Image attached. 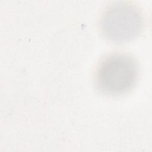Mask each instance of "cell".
Returning <instances> with one entry per match:
<instances>
[{
  "label": "cell",
  "mask_w": 152,
  "mask_h": 152,
  "mask_svg": "<svg viewBox=\"0 0 152 152\" xmlns=\"http://www.w3.org/2000/svg\"><path fill=\"white\" fill-rule=\"evenodd\" d=\"M140 75L137 59L124 52L110 53L99 63L95 72V85L105 95L119 96L128 93L136 86Z\"/></svg>",
  "instance_id": "obj_1"
},
{
  "label": "cell",
  "mask_w": 152,
  "mask_h": 152,
  "mask_svg": "<svg viewBox=\"0 0 152 152\" xmlns=\"http://www.w3.org/2000/svg\"><path fill=\"white\" fill-rule=\"evenodd\" d=\"M144 25L142 13L137 6L127 2H118L107 7L100 19L103 36L115 43H125L137 37Z\"/></svg>",
  "instance_id": "obj_2"
}]
</instances>
